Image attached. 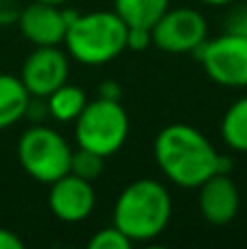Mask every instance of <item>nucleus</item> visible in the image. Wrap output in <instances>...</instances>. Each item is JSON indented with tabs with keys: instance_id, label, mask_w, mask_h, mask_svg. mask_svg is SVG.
I'll return each mask as SVG.
<instances>
[{
	"instance_id": "1",
	"label": "nucleus",
	"mask_w": 247,
	"mask_h": 249,
	"mask_svg": "<svg viewBox=\"0 0 247 249\" xmlns=\"http://www.w3.org/2000/svg\"><path fill=\"white\" fill-rule=\"evenodd\" d=\"M219 151L197 127L173 123L160 129L153 140V158L171 184L179 188H199L219 173Z\"/></svg>"
},
{
	"instance_id": "2",
	"label": "nucleus",
	"mask_w": 247,
	"mask_h": 249,
	"mask_svg": "<svg viewBox=\"0 0 247 249\" xmlns=\"http://www.w3.org/2000/svg\"><path fill=\"white\" fill-rule=\"evenodd\" d=\"M173 214V199L166 186L151 177L134 179L114 203V225L131 243H151L164 234Z\"/></svg>"
},
{
	"instance_id": "3",
	"label": "nucleus",
	"mask_w": 247,
	"mask_h": 249,
	"mask_svg": "<svg viewBox=\"0 0 247 249\" xmlns=\"http://www.w3.org/2000/svg\"><path fill=\"white\" fill-rule=\"evenodd\" d=\"M68 57L83 66H105L127 48V24L116 11L77 13L64 37Z\"/></svg>"
},
{
	"instance_id": "4",
	"label": "nucleus",
	"mask_w": 247,
	"mask_h": 249,
	"mask_svg": "<svg viewBox=\"0 0 247 249\" xmlns=\"http://www.w3.org/2000/svg\"><path fill=\"white\" fill-rule=\"evenodd\" d=\"M129 138V116L121 101H88L83 112L74 118V140L81 149L112 158Z\"/></svg>"
},
{
	"instance_id": "5",
	"label": "nucleus",
	"mask_w": 247,
	"mask_h": 249,
	"mask_svg": "<svg viewBox=\"0 0 247 249\" xmlns=\"http://www.w3.org/2000/svg\"><path fill=\"white\" fill-rule=\"evenodd\" d=\"M18 160L29 177L51 186L70 173L72 149L59 131L44 124H33L18 140Z\"/></svg>"
},
{
	"instance_id": "6",
	"label": "nucleus",
	"mask_w": 247,
	"mask_h": 249,
	"mask_svg": "<svg viewBox=\"0 0 247 249\" xmlns=\"http://www.w3.org/2000/svg\"><path fill=\"white\" fill-rule=\"evenodd\" d=\"M193 55H197L210 81L223 88H247V37L223 33L206 39Z\"/></svg>"
},
{
	"instance_id": "7",
	"label": "nucleus",
	"mask_w": 247,
	"mask_h": 249,
	"mask_svg": "<svg viewBox=\"0 0 247 249\" xmlns=\"http://www.w3.org/2000/svg\"><path fill=\"white\" fill-rule=\"evenodd\" d=\"M206 39L208 22L193 7H169L151 26V44L164 53H195Z\"/></svg>"
},
{
	"instance_id": "8",
	"label": "nucleus",
	"mask_w": 247,
	"mask_h": 249,
	"mask_svg": "<svg viewBox=\"0 0 247 249\" xmlns=\"http://www.w3.org/2000/svg\"><path fill=\"white\" fill-rule=\"evenodd\" d=\"M70 57L59 46H35L22 64L20 81L26 92L37 99H46L51 92L68 81Z\"/></svg>"
},
{
	"instance_id": "9",
	"label": "nucleus",
	"mask_w": 247,
	"mask_h": 249,
	"mask_svg": "<svg viewBox=\"0 0 247 249\" xmlns=\"http://www.w3.org/2000/svg\"><path fill=\"white\" fill-rule=\"evenodd\" d=\"M77 13L61 9L57 4H46L33 0L18 13L20 31L33 46H59L64 44L68 24Z\"/></svg>"
},
{
	"instance_id": "10",
	"label": "nucleus",
	"mask_w": 247,
	"mask_h": 249,
	"mask_svg": "<svg viewBox=\"0 0 247 249\" xmlns=\"http://www.w3.org/2000/svg\"><path fill=\"white\" fill-rule=\"evenodd\" d=\"M96 206V193L92 181L81 179L74 173H66L51 184L48 208L55 219L64 223H81L92 214Z\"/></svg>"
},
{
	"instance_id": "11",
	"label": "nucleus",
	"mask_w": 247,
	"mask_h": 249,
	"mask_svg": "<svg viewBox=\"0 0 247 249\" xmlns=\"http://www.w3.org/2000/svg\"><path fill=\"white\" fill-rule=\"evenodd\" d=\"M241 208L239 186L230 173H214L199 186V210L208 223L228 225L236 219Z\"/></svg>"
},
{
	"instance_id": "12",
	"label": "nucleus",
	"mask_w": 247,
	"mask_h": 249,
	"mask_svg": "<svg viewBox=\"0 0 247 249\" xmlns=\"http://www.w3.org/2000/svg\"><path fill=\"white\" fill-rule=\"evenodd\" d=\"M31 94L16 74L0 72V131L13 127L24 118Z\"/></svg>"
},
{
	"instance_id": "13",
	"label": "nucleus",
	"mask_w": 247,
	"mask_h": 249,
	"mask_svg": "<svg viewBox=\"0 0 247 249\" xmlns=\"http://www.w3.org/2000/svg\"><path fill=\"white\" fill-rule=\"evenodd\" d=\"M44 101H46V109L51 118H55L59 123H74V118L86 107L88 94L83 88L72 86V83L66 81L55 92H51Z\"/></svg>"
},
{
	"instance_id": "14",
	"label": "nucleus",
	"mask_w": 247,
	"mask_h": 249,
	"mask_svg": "<svg viewBox=\"0 0 247 249\" xmlns=\"http://www.w3.org/2000/svg\"><path fill=\"white\" fill-rule=\"evenodd\" d=\"M169 7L171 0H114V11L127 26L144 29H151Z\"/></svg>"
},
{
	"instance_id": "15",
	"label": "nucleus",
	"mask_w": 247,
	"mask_h": 249,
	"mask_svg": "<svg viewBox=\"0 0 247 249\" xmlns=\"http://www.w3.org/2000/svg\"><path fill=\"white\" fill-rule=\"evenodd\" d=\"M221 138L232 151L247 153V94L226 109L221 118Z\"/></svg>"
},
{
	"instance_id": "16",
	"label": "nucleus",
	"mask_w": 247,
	"mask_h": 249,
	"mask_svg": "<svg viewBox=\"0 0 247 249\" xmlns=\"http://www.w3.org/2000/svg\"><path fill=\"white\" fill-rule=\"evenodd\" d=\"M105 160L103 155L94 153V151H88L79 146L77 151H72V162H70V173H74L77 177L88 181H94L103 175L105 171Z\"/></svg>"
},
{
	"instance_id": "17",
	"label": "nucleus",
	"mask_w": 247,
	"mask_h": 249,
	"mask_svg": "<svg viewBox=\"0 0 247 249\" xmlns=\"http://www.w3.org/2000/svg\"><path fill=\"white\" fill-rule=\"evenodd\" d=\"M88 247L90 249H131L134 243H131L116 225H112V228L99 230V232L88 241Z\"/></svg>"
},
{
	"instance_id": "18",
	"label": "nucleus",
	"mask_w": 247,
	"mask_h": 249,
	"mask_svg": "<svg viewBox=\"0 0 247 249\" xmlns=\"http://www.w3.org/2000/svg\"><path fill=\"white\" fill-rule=\"evenodd\" d=\"M149 46H151V29L127 26V48L129 51H147Z\"/></svg>"
},
{
	"instance_id": "19",
	"label": "nucleus",
	"mask_w": 247,
	"mask_h": 249,
	"mask_svg": "<svg viewBox=\"0 0 247 249\" xmlns=\"http://www.w3.org/2000/svg\"><path fill=\"white\" fill-rule=\"evenodd\" d=\"M226 31L228 33H236L247 37V4L245 7H236L234 11H230L226 20Z\"/></svg>"
},
{
	"instance_id": "20",
	"label": "nucleus",
	"mask_w": 247,
	"mask_h": 249,
	"mask_svg": "<svg viewBox=\"0 0 247 249\" xmlns=\"http://www.w3.org/2000/svg\"><path fill=\"white\" fill-rule=\"evenodd\" d=\"M99 96L101 99H107V101H121V96H123V88L118 86L116 81H103L99 86Z\"/></svg>"
},
{
	"instance_id": "21",
	"label": "nucleus",
	"mask_w": 247,
	"mask_h": 249,
	"mask_svg": "<svg viewBox=\"0 0 247 249\" xmlns=\"http://www.w3.org/2000/svg\"><path fill=\"white\" fill-rule=\"evenodd\" d=\"M24 243L16 232L7 228H0V249H22Z\"/></svg>"
},
{
	"instance_id": "22",
	"label": "nucleus",
	"mask_w": 247,
	"mask_h": 249,
	"mask_svg": "<svg viewBox=\"0 0 247 249\" xmlns=\"http://www.w3.org/2000/svg\"><path fill=\"white\" fill-rule=\"evenodd\" d=\"M18 13L20 11H16L9 0H0V24H11V22H16Z\"/></svg>"
},
{
	"instance_id": "23",
	"label": "nucleus",
	"mask_w": 247,
	"mask_h": 249,
	"mask_svg": "<svg viewBox=\"0 0 247 249\" xmlns=\"http://www.w3.org/2000/svg\"><path fill=\"white\" fill-rule=\"evenodd\" d=\"M201 4H210V7H226V4H234L236 0H199Z\"/></svg>"
},
{
	"instance_id": "24",
	"label": "nucleus",
	"mask_w": 247,
	"mask_h": 249,
	"mask_svg": "<svg viewBox=\"0 0 247 249\" xmlns=\"http://www.w3.org/2000/svg\"><path fill=\"white\" fill-rule=\"evenodd\" d=\"M37 2H46V4H57V7H61V4H66L68 0H37Z\"/></svg>"
}]
</instances>
